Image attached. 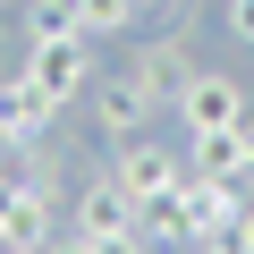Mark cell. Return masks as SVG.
<instances>
[{
	"instance_id": "9c48e42d",
	"label": "cell",
	"mask_w": 254,
	"mask_h": 254,
	"mask_svg": "<svg viewBox=\"0 0 254 254\" xmlns=\"http://www.w3.org/2000/svg\"><path fill=\"white\" fill-rule=\"evenodd\" d=\"M51 34H85L76 0H26V43H51Z\"/></svg>"
},
{
	"instance_id": "5bb4252c",
	"label": "cell",
	"mask_w": 254,
	"mask_h": 254,
	"mask_svg": "<svg viewBox=\"0 0 254 254\" xmlns=\"http://www.w3.org/2000/svg\"><path fill=\"white\" fill-rule=\"evenodd\" d=\"M237 237H246V246H254V203H246V220H237Z\"/></svg>"
},
{
	"instance_id": "e0dca14e",
	"label": "cell",
	"mask_w": 254,
	"mask_h": 254,
	"mask_svg": "<svg viewBox=\"0 0 254 254\" xmlns=\"http://www.w3.org/2000/svg\"><path fill=\"white\" fill-rule=\"evenodd\" d=\"M195 9H220V0H195Z\"/></svg>"
},
{
	"instance_id": "6da1fadb",
	"label": "cell",
	"mask_w": 254,
	"mask_h": 254,
	"mask_svg": "<svg viewBox=\"0 0 254 254\" xmlns=\"http://www.w3.org/2000/svg\"><path fill=\"white\" fill-rule=\"evenodd\" d=\"M110 178L136 195V212H144V203H170V195H178L195 170H187V153H170L161 136H127V144L110 153Z\"/></svg>"
},
{
	"instance_id": "7c38bea8",
	"label": "cell",
	"mask_w": 254,
	"mask_h": 254,
	"mask_svg": "<svg viewBox=\"0 0 254 254\" xmlns=\"http://www.w3.org/2000/svg\"><path fill=\"white\" fill-rule=\"evenodd\" d=\"M0 153H9V76H0Z\"/></svg>"
},
{
	"instance_id": "3957f363",
	"label": "cell",
	"mask_w": 254,
	"mask_h": 254,
	"mask_svg": "<svg viewBox=\"0 0 254 254\" xmlns=\"http://www.w3.org/2000/svg\"><path fill=\"white\" fill-rule=\"evenodd\" d=\"M170 110H178L187 136H220V127H246V85L220 76V68H195V76L170 93Z\"/></svg>"
},
{
	"instance_id": "8fae6325",
	"label": "cell",
	"mask_w": 254,
	"mask_h": 254,
	"mask_svg": "<svg viewBox=\"0 0 254 254\" xmlns=\"http://www.w3.org/2000/svg\"><path fill=\"white\" fill-rule=\"evenodd\" d=\"M220 9H229V34H237V43H254V0H220Z\"/></svg>"
},
{
	"instance_id": "8992f818",
	"label": "cell",
	"mask_w": 254,
	"mask_h": 254,
	"mask_svg": "<svg viewBox=\"0 0 254 254\" xmlns=\"http://www.w3.org/2000/svg\"><path fill=\"white\" fill-rule=\"evenodd\" d=\"M127 68H136V76L170 102V93L195 76V51H187V34H178V26H161V34H144V43H136V60H127Z\"/></svg>"
},
{
	"instance_id": "52a82bcc",
	"label": "cell",
	"mask_w": 254,
	"mask_h": 254,
	"mask_svg": "<svg viewBox=\"0 0 254 254\" xmlns=\"http://www.w3.org/2000/svg\"><path fill=\"white\" fill-rule=\"evenodd\" d=\"M187 170H195V178H237V187H246V127L187 136Z\"/></svg>"
},
{
	"instance_id": "2e32d148",
	"label": "cell",
	"mask_w": 254,
	"mask_h": 254,
	"mask_svg": "<svg viewBox=\"0 0 254 254\" xmlns=\"http://www.w3.org/2000/svg\"><path fill=\"white\" fill-rule=\"evenodd\" d=\"M170 254H203V246H170Z\"/></svg>"
},
{
	"instance_id": "9a60e30c",
	"label": "cell",
	"mask_w": 254,
	"mask_h": 254,
	"mask_svg": "<svg viewBox=\"0 0 254 254\" xmlns=\"http://www.w3.org/2000/svg\"><path fill=\"white\" fill-rule=\"evenodd\" d=\"M51 254H85V246H76V237H60V246H51Z\"/></svg>"
},
{
	"instance_id": "277c9868",
	"label": "cell",
	"mask_w": 254,
	"mask_h": 254,
	"mask_svg": "<svg viewBox=\"0 0 254 254\" xmlns=\"http://www.w3.org/2000/svg\"><path fill=\"white\" fill-rule=\"evenodd\" d=\"M153 119H161V93H153L136 68H119V76L93 85V136L127 144V136H153Z\"/></svg>"
},
{
	"instance_id": "30bf717a",
	"label": "cell",
	"mask_w": 254,
	"mask_h": 254,
	"mask_svg": "<svg viewBox=\"0 0 254 254\" xmlns=\"http://www.w3.org/2000/svg\"><path fill=\"white\" fill-rule=\"evenodd\" d=\"M76 246H85V254H153V246H144V229H119V237H76Z\"/></svg>"
},
{
	"instance_id": "ac0fdd59",
	"label": "cell",
	"mask_w": 254,
	"mask_h": 254,
	"mask_svg": "<svg viewBox=\"0 0 254 254\" xmlns=\"http://www.w3.org/2000/svg\"><path fill=\"white\" fill-rule=\"evenodd\" d=\"M0 9H17V0H0Z\"/></svg>"
},
{
	"instance_id": "5b68a950",
	"label": "cell",
	"mask_w": 254,
	"mask_h": 254,
	"mask_svg": "<svg viewBox=\"0 0 254 254\" xmlns=\"http://www.w3.org/2000/svg\"><path fill=\"white\" fill-rule=\"evenodd\" d=\"M68 220H76V237H119V229H136L144 212H136V195H127V187L102 170V178H85V187H76Z\"/></svg>"
},
{
	"instance_id": "4fadbf2b",
	"label": "cell",
	"mask_w": 254,
	"mask_h": 254,
	"mask_svg": "<svg viewBox=\"0 0 254 254\" xmlns=\"http://www.w3.org/2000/svg\"><path fill=\"white\" fill-rule=\"evenodd\" d=\"M246 187H254V119H246Z\"/></svg>"
},
{
	"instance_id": "ba28073f",
	"label": "cell",
	"mask_w": 254,
	"mask_h": 254,
	"mask_svg": "<svg viewBox=\"0 0 254 254\" xmlns=\"http://www.w3.org/2000/svg\"><path fill=\"white\" fill-rule=\"evenodd\" d=\"M76 17H85V34L102 43V34H127V26H144V0H76Z\"/></svg>"
},
{
	"instance_id": "7a4b0ae2",
	"label": "cell",
	"mask_w": 254,
	"mask_h": 254,
	"mask_svg": "<svg viewBox=\"0 0 254 254\" xmlns=\"http://www.w3.org/2000/svg\"><path fill=\"white\" fill-rule=\"evenodd\" d=\"M17 76L34 85V93H51L60 110L93 85V34H51V43H26V60H17Z\"/></svg>"
}]
</instances>
